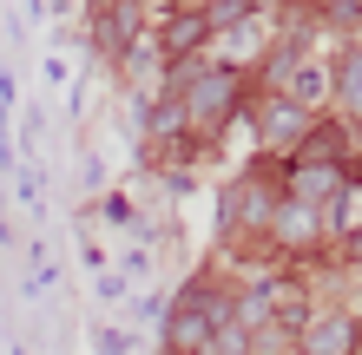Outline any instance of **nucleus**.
Segmentation results:
<instances>
[{
  "mask_svg": "<svg viewBox=\"0 0 362 355\" xmlns=\"http://www.w3.org/2000/svg\"><path fill=\"white\" fill-rule=\"evenodd\" d=\"M343 342H349V329H343V323H329V329H323V336H316V349H323V355H336V349H343Z\"/></svg>",
  "mask_w": 362,
  "mask_h": 355,
  "instance_id": "nucleus-5",
  "label": "nucleus"
},
{
  "mask_svg": "<svg viewBox=\"0 0 362 355\" xmlns=\"http://www.w3.org/2000/svg\"><path fill=\"white\" fill-rule=\"evenodd\" d=\"M343 106H349V112H362V53H349V59H343Z\"/></svg>",
  "mask_w": 362,
  "mask_h": 355,
  "instance_id": "nucleus-4",
  "label": "nucleus"
},
{
  "mask_svg": "<svg viewBox=\"0 0 362 355\" xmlns=\"http://www.w3.org/2000/svg\"><path fill=\"white\" fill-rule=\"evenodd\" d=\"M204 33H211V20H204V13H178L172 27H165V53H191Z\"/></svg>",
  "mask_w": 362,
  "mask_h": 355,
  "instance_id": "nucleus-2",
  "label": "nucleus"
},
{
  "mask_svg": "<svg viewBox=\"0 0 362 355\" xmlns=\"http://www.w3.org/2000/svg\"><path fill=\"white\" fill-rule=\"evenodd\" d=\"M211 316H218V303H211V296H191V303H185V316H178V329H172V342H178V349H198L211 329H218Z\"/></svg>",
  "mask_w": 362,
  "mask_h": 355,
  "instance_id": "nucleus-1",
  "label": "nucleus"
},
{
  "mask_svg": "<svg viewBox=\"0 0 362 355\" xmlns=\"http://www.w3.org/2000/svg\"><path fill=\"white\" fill-rule=\"evenodd\" d=\"M218 106H230V79H224V73L211 79V86L191 92V112H198V119H218Z\"/></svg>",
  "mask_w": 362,
  "mask_h": 355,
  "instance_id": "nucleus-3",
  "label": "nucleus"
}]
</instances>
